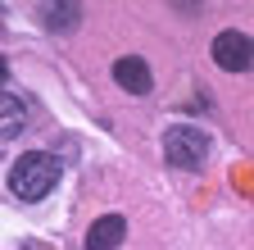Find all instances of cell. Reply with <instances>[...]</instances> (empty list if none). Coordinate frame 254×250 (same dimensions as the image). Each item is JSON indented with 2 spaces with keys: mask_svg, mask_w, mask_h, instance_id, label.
<instances>
[{
  "mask_svg": "<svg viewBox=\"0 0 254 250\" xmlns=\"http://www.w3.org/2000/svg\"><path fill=\"white\" fill-rule=\"evenodd\" d=\"M123 241H127V218H118V214L95 218L86 232V250H118Z\"/></svg>",
  "mask_w": 254,
  "mask_h": 250,
  "instance_id": "obj_4",
  "label": "cell"
},
{
  "mask_svg": "<svg viewBox=\"0 0 254 250\" xmlns=\"http://www.w3.org/2000/svg\"><path fill=\"white\" fill-rule=\"evenodd\" d=\"M59 182V164L50 160L46 150H27L18 155V164L9 168V191L18 200H46Z\"/></svg>",
  "mask_w": 254,
  "mask_h": 250,
  "instance_id": "obj_1",
  "label": "cell"
},
{
  "mask_svg": "<svg viewBox=\"0 0 254 250\" xmlns=\"http://www.w3.org/2000/svg\"><path fill=\"white\" fill-rule=\"evenodd\" d=\"M5 82H9V59L0 55V86H5Z\"/></svg>",
  "mask_w": 254,
  "mask_h": 250,
  "instance_id": "obj_8",
  "label": "cell"
},
{
  "mask_svg": "<svg viewBox=\"0 0 254 250\" xmlns=\"http://www.w3.org/2000/svg\"><path fill=\"white\" fill-rule=\"evenodd\" d=\"M114 82H118L123 91H132V96H145L154 78H150V64H145V59H136V55H123L118 64H114Z\"/></svg>",
  "mask_w": 254,
  "mask_h": 250,
  "instance_id": "obj_5",
  "label": "cell"
},
{
  "mask_svg": "<svg viewBox=\"0 0 254 250\" xmlns=\"http://www.w3.org/2000/svg\"><path fill=\"white\" fill-rule=\"evenodd\" d=\"M23 128H27V105L18 96H5V91H0V141L18 137Z\"/></svg>",
  "mask_w": 254,
  "mask_h": 250,
  "instance_id": "obj_6",
  "label": "cell"
},
{
  "mask_svg": "<svg viewBox=\"0 0 254 250\" xmlns=\"http://www.w3.org/2000/svg\"><path fill=\"white\" fill-rule=\"evenodd\" d=\"M209 155V137L200 128H186V123H177V128L164 132V160L173 168H200Z\"/></svg>",
  "mask_w": 254,
  "mask_h": 250,
  "instance_id": "obj_2",
  "label": "cell"
},
{
  "mask_svg": "<svg viewBox=\"0 0 254 250\" xmlns=\"http://www.w3.org/2000/svg\"><path fill=\"white\" fill-rule=\"evenodd\" d=\"M213 64L227 73H250L254 69V41L245 32H218L213 37Z\"/></svg>",
  "mask_w": 254,
  "mask_h": 250,
  "instance_id": "obj_3",
  "label": "cell"
},
{
  "mask_svg": "<svg viewBox=\"0 0 254 250\" xmlns=\"http://www.w3.org/2000/svg\"><path fill=\"white\" fill-rule=\"evenodd\" d=\"M41 18H46V23H59V32H68V27H77L82 9H77V5H46Z\"/></svg>",
  "mask_w": 254,
  "mask_h": 250,
  "instance_id": "obj_7",
  "label": "cell"
}]
</instances>
